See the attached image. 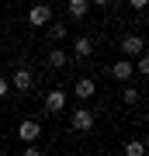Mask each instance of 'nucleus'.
Masks as SVG:
<instances>
[{"label": "nucleus", "instance_id": "nucleus-1", "mask_svg": "<svg viewBox=\"0 0 149 156\" xmlns=\"http://www.w3.org/2000/svg\"><path fill=\"white\" fill-rule=\"evenodd\" d=\"M94 122H97L94 111H90V108H83V104L69 115V128H73V132H90V128H94Z\"/></svg>", "mask_w": 149, "mask_h": 156}, {"label": "nucleus", "instance_id": "nucleus-2", "mask_svg": "<svg viewBox=\"0 0 149 156\" xmlns=\"http://www.w3.org/2000/svg\"><path fill=\"white\" fill-rule=\"evenodd\" d=\"M132 76H135V62L128 59V56H122L118 62H111V80H118V83H128Z\"/></svg>", "mask_w": 149, "mask_h": 156}, {"label": "nucleus", "instance_id": "nucleus-3", "mask_svg": "<svg viewBox=\"0 0 149 156\" xmlns=\"http://www.w3.org/2000/svg\"><path fill=\"white\" fill-rule=\"evenodd\" d=\"M38 135H42V122L38 118H24L17 125V139L21 142H38Z\"/></svg>", "mask_w": 149, "mask_h": 156}, {"label": "nucleus", "instance_id": "nucleus-4", "mask_svg": "<svg viewBox=\"0 0 149 156\" xmlns=\"http://www.w3.org/2000/svg\"><path fill=\"white\" fill-rule=\"evenodd\" d=\"M118 49H122V56L135 59V56H142V52H146V38H142V35H125Z\"/></svg>", "mask_w": 149, "mask_h": 156}, {"label": "nucleus", "instance_id": "nucleus-5", "mask_svg": "<svg viewBox=\"0 0 149 156\" xmlns=\"http://www.w3.org/2000/svg\"><path fill=\"white\" fill-rule=\"evenodd\" d=\"M49 21H52V7L49 4H35L31 11H28V24H31V28H45Z\"/></svg>", "mask_w": 149, "mask_h": 156}, {"label": "nucleus", "instance_id": "nucleus-6", "mask_svg": "<svg viewBox=\"0 0 149 156\" xmlns=\"http://www.w3.org/2000/svg\"><path fill=\"white\" fill-rule=\"evenodd\" d=\"M66 111V90H49L45 94V115H62Z\"/></svg>", "mask_w": 149, "mask_h": 156}, {"label": "nucleus", "instance_id": "nucleus-7", "mask_svg": "<svg viewBox=\"0 0 149 156\" xmlns=\"http://www.w3.org/2000/svg\"><path fill=\"white\" fill-rule=\"evenodd\" d=\"M11 87H14V90H21V94H28V90L35 87V76H31V69L17 66V69H14V76H11Z\"/></svg>", "mask_w": 149, "mask_h": 156}, {"label": "nucleus", "instance_id": "nucleus-8", "mask_svg": "<svg viewBox=\"0 0 149 156\" xmlns=\"http://www.w3.org/2000/svg\"><path fill=\"white\" fill-rule=\"evenodd\" d=\"M73 94H76L80 101H90V97L97 94V83H94V80H90V76H80L76 83H73Z\"/></svg>", "mask_w": 149, "mask_h": 156}, {"label": "nucleus", "instance_id": "nucleus-9", "mask_svg": "<svg viewBox=\"0 0 149 156\" xmlns=\"http://www.w3.org/2000/svg\"><path fill=\"white\" fill-rule=\"evenodd\" d=\"M90 52H94V42H90L87 35H80V38H73V59H87Z\"/></svg>", "mask_w": 149, "mask_h": 156}, {"label": "nucleus", "instance_id": "nucleus-10", "mask_svg": "<svg viewBox=\"0 0 149 156\" xmlns=\"http://www.w3.org/2000/svg\"><path fill=\"white\" fill-rule=\"evenodd\" d=\"M66 11H69L73 21H83V17L90 14V0H69V4H66Z\"/></svg>", "mask_w": 149, "mask_h": 156}, {"label": "nucleus", "instance_id": "nucleus-11", "mask_svg": "<svg viewBox=\"0 0 149 156\" xmlns=\"http://www.w3.org/2000/svg\"><path fill=\"white\" fill-rule=\"evenodd\" d=\"M45 31H49V38H52V45H62V42H66V24H62V21H49V24H45Z\"/></svg>", "mask_w": 149, "mask_h": 156}, {"label": "nucleus", "instance_id": "nucleus-12", "mask_svg": "<svg viewBox=\"0 0 149 156\" xmlns=\"http://www.w3.org/2000/svg\"><path fill=\"white\" fill-rule=\"evenodd\" d=\"M66 62H69V52L55 45V49L49 52V66H52V69H62V66H66Z\"/></svg>", "mask_w": 149, "mask_h": 156}, {"label": "nucleus", "instance_id": "nucleus-13", "mask_svg": "<svg viewBox=\"0 0 149 156\" xmlns=\"http://www.w3.org/2000/svg\"><path fill=\"white\" fill-rule=\"evenodd\" d=\"M125 153H128V156H146V142H142V139H128V142H125Z\"/></svg>", "mask_w": 149, "mask_h": 156}, {"label": "nucleus", "instance_id": "nucleus-14", "mask_svg": "<svg viewBox=\"0 0 149 156\" xmlns=\"http://www.w3.org/2000/svg\"><path fill=\"white\" fill-rule=\"evenodd\" d=\"M132 62H135V76H149V56H146V52H142V56H135Z\"/></svg>", "mask_w": 149, "mask_h": 156}, {"label": "nucleus", "instance_id": "nucleus-15", "mask_svg": "<svg viewBox=\"0 0 149 156\" xmlns=\"http://www.w3.org/2000/svg\"><path fill=\"white\" fill-rule=\"evenodd\" d=\"M122 101H125V104H139V90H135V87H125Z\"/></svg>", "mask_w": 149, "mask_h": 156}, {"label": "nucleus", "instance_id": "nucleus-16", "mask_svg": "<svg viewBox=\"0 0 149 156\" xmlns=\"http://www.w3.org/2000/svg\"><path fill=\"white\" fill-rule=\"evenodd\" d=\"M21 153H24V156H42V146H38V142H24Z\"/></svg>", "mask_w": 149, "mask_h": 156}, {"label": "nucleus", "instance_id": "nucleus-17", "mask_svg": "<svg viewBox=\"0 0 149 156\" xmlns=\"http://www.w3.org/2000/svg\"><path fill=\"white\" fill-rule=\"evenodd\" d=\"M7 94H11V80H7V76H0V101H4Z\"/></svg>", "mask_w": 149, "mask_h": 156}, {"label": "nucleus", "instance_id": "nucleus-18", "mask_svg": "<svg viewBox=\"0 0 149 156\" xmlns=\"http://www.w3.org/2000/svg\"><path fill=\"white\" fill-rule=\"evenodd\" d=\"M128 7H132V11H146L149 0H128Z\"/></svg>", "mask_w": 149, "mask_h": 156}, {"label": "nucleus", "instance_id": "nucleus-19", "mask_svg": "<svg viewBox=\"0 0 149 156\" xmlns=\"http://www.w3.org/2000/svg\"><path fill=\"white\" fill-rule=\"evenodd\" d=\"M90 7H111V0H90Z\"/></svg>", "mask_w": 149, "mask_h": 156}, {"label": "nucleus", "instance_id": "nucleus-20", "mask_svg": "<svg viewBox=\"0 0 149 156\" xmlns=\"http://www.w3.org/2000/svg\"><path fill=\"white\" fill-rule=\"evenodd\" d=\"M146 153H149V146H146Z\"/></svg>", "mask_w": 149, "mask_h": 156}]
</instances>
